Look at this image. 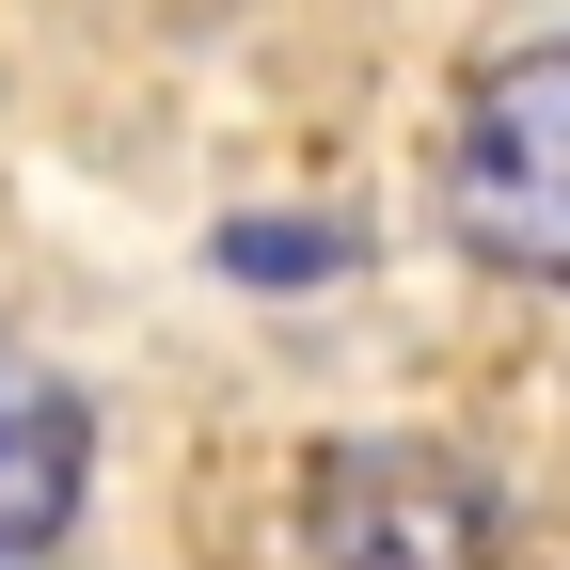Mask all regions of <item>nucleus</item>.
Segmentation results:
<instances>
[{"instance_id": "nucleus-3", "label": "nucleus", "mask_w": 570, "mask_h": 570, "mask_svg": "<svg viewBox=\"0 0 570 570\" xmlns=\"http://www.w3.org/2000/svg\"><path fill=\"white\" fill-rule=\"evenodd\" d=\"M80 475H96V412L63 396L48 365H17V348H0V570L48 554L63 523H80Z\"/></svg>"}, {"instance_id": "nucleus-4", "label": "nucleus", "mask_w": 570, "mask_h": 570, "mask_svg": "<svg viewBox=\"0 0 570 570\" xmlns=\"http://www.w3.org/2000/svg\"><path fill=\"white\" fill-rule=\"evenodd\" d=\"M223 269H254V285H317L333 238H317V223H223Z\"/></svg>"}, {"instance_id": "nucleus-1", "label": "nucleus", "mask_w": 570, "mask_h": 570, "mask_svg": "<svg viewBox=\"0 0 570 570\" xmlns=\"http://www.w3.org/2000/svg\"><path fill=\"white\" fill-rule=\"evenodd\" d=\"M444 206H460V238H475L491 269L570 285V32H554V48H508V63L475 80Z\"/></svg>"}, {"instance_id": "nucleus-2", "label": "nucleus", "mask_w": 570, "mask_h": 570, "mask_svg": "<svg viewBox=\"0 0 570 570\" xmlns=\"http://www.w3.org/2000/svg\"><path fill=\"white\" fill-rule=\"evenodd\" d=\"M302 539L317 570H491V475L444 444H317Z\"/></svg>"}]
</instances>
